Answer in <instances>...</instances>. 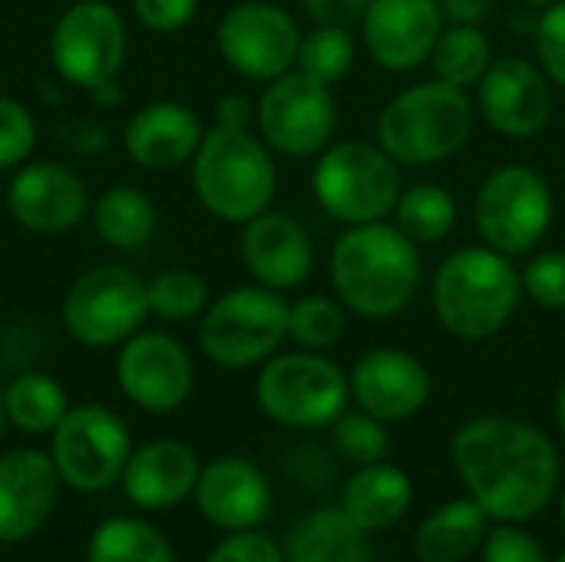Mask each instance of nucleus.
Instances as JSON below:
<instances>
[{
	"label": "nucleus",
	"mask_w": 565,
	"mask_h": 562,
	"mask_svg": "<svg viewBox=\"0 0 565 562\" xmlns=\"http://www.w3.org/2000/svg\"><path fill=\"white\" fill-rule=\"evenodd\" d=\"M450 457L473 500L500 523L536 517L559 487V454L553 441L526 421H467L454 434Z\"/></svg>",
	"instance_id": "nucleus-1"
},
{
	"label": "nucleus",
	"mask_w": 565,
	"mask_h": 562,
	"mask_svg": "<svg viewBox=\"0 0 565 562\" xmlns=\"http://www.w3.org/2000/svg\"><path fill=\"white\" fill-rule=\"evenodd\" d=\"M331 295L364 321L404 315L424 288L420 245L391 219L348 225L328 258Z\"/></svg>",
	"instance_id": "nucleus-2"
},
{
	"label": "nucleus",
	"mask_w": 565,
	"mask_h": 562,
	"mask_svg": "<svg viewBox=\"0 0 565 562\" xmlns=\"http://www.w3.org/2000/svg\"><path fill=\"white\" fill-rule=\"evenodd\" d=\"M430 301L440 328L457 341L497 338L523 305L520 268L510 255L490 245H463L450 252L430 285Z\"/></svg>",
	"instance_id": "nucleus-3"
},
{
	"label": "nucleus",
	"mask_w": 565,
	"mask_h": 562,
	"mask_svg": "<svg viewBox=\"0 0 565 562\" xmlns=\"http://www.w3.org/2000/svg\"><path fill=\"white\" fill-rule=\"evenodd\" d=\"M477 129V103L470 89L427 79L394 93L374 126V139L401 169H427L467 149Z\"/></svg>",
	"instance_id": "nucleus-4"
},
{
	"label": "nucleus",
	"mask_w": 565,
	"mask_h": 562,
	"mask_svg": "<svg viewBox=\"0 0 565 562\" xmlns=\"http://www.w3.org/2000/svg\"><path fill=\"white\" fill-rule=\"evenodd\" d=\"M189 166L202 209L218 222L245 225L275 202V152L255 129H228L212 123Z\"/></svg>",
	"instance_id": "nucleus-5"
},
{
	"label": "nucleus",
	"mask_w": 565,
	"mask_h": 562,
	"mask_svg": "<svg viewBox=\"0 0 565 562\" xmlns=\"http://www.w3.org/2000/svg\"><path fill=\"white\" fill-rule=\"evenodd\" d=\"M404 169L374 139H334L315 156L311 192L341 225H367L394 215L404 192Z\"/></svg>",
	"instance_id": "nucleus-6"
},
{
	"label": "nucleus",
	"mask_w": 565,
	"mask_h": 562,
	"mask_svg": "<svg viewBox=\"0 0 565 562\" xmlns=\"http://www.w3.org/2000/svg\"><path fill=\"white\" fill-rule=\"evenodd\" d=\"M288 298L258 282L212 298L199 318L202 354L228 371L255 368L288 341Z\"/></svg>",
	"instance_id": "nucleus-7"
},
{
	"label": "nucleus",
	"mask_w": 565,
	"mask_h": 562,
	"mask_svg": "<svg viewBox=\"0 0 565 562\" xmlns=\"http://www.w3.org/2000/svg\"><path fill=\"white\" fill-rule=\"evenodd\" d=\"M556 195L550 179L523 162L493 169L473 195V225L483 245L520 258L530 255L553 229Z\"/></svg>",
	"instance_id": "nucleus-8"
},
{
	"label": "nucleus",
	"mask_w": 565,
	"mask_h": 562,
	"mask_svg": "<svg viewBox=\"0 0 565 562\" xmlns=\"http://www.w3.org/2000/svg\"><path fill=\"white\" fill-rule=\"evenodd\" d=\"M258 407L285 427H331L351 401V381L324 351L271 354L255 381Z\"/></svg>",
	"instance_id": "nucleus-9"
},
{
	"label": "nucleus",
	"mask_w": 565,
	"mask_h": 562,
	"mask_svg": "<svg viewBox=\"0 0 565 562\" xmlns=\"http://www.w3.org/2000/svg\"><path fill=\"white\" fill-rule=\"evenodd\" d=\"M60 315L76 344L113 348L129 341L152 315L149 288L126 265H96L66 288Z\"/></svg>",
	"instance_id": "nucleus-10"
},
{
	"label": "nucleus",
	"mask_w": 565,
	"mask_h": 562,
	"mask_svg": "<svg viewBox=\"0 0 565 562\" xmlns=\"http://www.w3.org/2000/svg\"><path fill=\"white\" fill-rule=\"evenodd\" d=\"M255 129L275 156L315 159L334 142L338 99L328 83L301 70L265 83L255 103Z\"/></svg>",
	"instance_id": "nucleus-11"
},
{
	"label": "nucleus",
	"mask_w": 565,
	"mask_h": 562,
	"mask_svg": "<svg viewBox=\"0 0 565 562\" xmlns=\"http://www.w3.org/2000/svg\"><path fill=\"white\" fill-rule=\"evenodd\" d=\"M129 33L116 7L103 0L70 3L50 33V63L56 76L79 89L113 83L126 63Z\"/></svg>",
	"instance_id": "nucleus-12"
},
{
	"label": "nucleus",
	"mask_w": 565,
	"mask_h": 562,
	"mask_svg": "<svg viewBox=\"0 0 565 562\" xmlns=\"http://www.w3.org/2000/svg\"><path fill=\"white\" fill-rule=\"evenodd\" d=\"M215 46L228 70L252 83H271L295 70L301 50L298 20L271 0H238L215 26Z\"/></svg>",
	"instance_id": "nucleus-13"
},
{
	"label": "nucleus",
	"mask_w": 565,
	"mask_h": 562,
	"mask_svg": "<svg viewBox=\"0 0 565 562\" xmlns=\"http://www.w3.org/2000/svg\"><path fill=\"white\" fill-rule=\"evenodd\" d=\"M53 464L70 487L96 494L122 477L129 464V431L99 404L66 411L53 431Z\"/></svg>",
	"instance_id": "nucleus-14"
},
{
	"label": "nucleus",
	"mask_w": 565,
	"mask_h": 562,
	"mask_svg": "<svg viewBox=\"0 0 565 562\" xmlns=\"http://www.w3.org/2000/svg\"><path fill=\"white\" fill-rule=\"evenodd\" d=\"M550 76L536 60L526 56H497L487 76L477 83V116L503 139L526 142L536 139L556 109Z\"/></svg>",
	"instance_id": "nucleus-15"
},
{
	"label": "nucleus",
	"mask_w": 565,
	"mask_h": 562,
	"mask_svg": "<svg viewBox=\"0 0 565 562\" xmlns=\"http://www.w3.org/2000/svg\"><path fill=\"white\" fill-rule=\"evenodd\" d=\"M361 46L374 66L411 73L424 66L447 26L440 0H371L361 17Z\"/></svg>",
	"instance_id": "nucleus-16"
},
{
	"label": "nucleus",
	"mask_w": 565,
	"mask_h": 562,
	"mask_svg": "<svg viewBox=\"0 0 565 562\" xmlns=\"http://www.w3.org/2000/svg\"><path fill=\"white\" fill-rule=\"evenodd\" d=\"M116 381L136 407L149 414H169L192 394L195 371L182 341L166 331H136L129 341H122Z\"/></svg>",
	"instance_id": "nucleus-17"
},
{
	"label": "nucleus",
	"mask_w": 565,
	"mask_h": 562,
	"mask_svg": "<svg viewBox=\"0 0 565 562\" xmlns=\"http://www.w3.org/2000/svg\"><path fill=\"white\" fill-rule=\"evenodd\" d=\"M348 381L354 404L384 424L420 414L434 391L427 364L404 348H371L354 361Z\"/></svg>",
	"instance_id": "nucleus-18"
},
{
	"label": "nucleus",
	"mask_w": 565,
	"mask_h": 562,
	"mask_svg": "<svg viewBox=\"0 0 565 562\" xmlns=\"http://www.w3.org/2000/svg\"><path fill=\"white\" fill-rule=\"evenodd\" d=\"M7 209L26 232L63 235L89 215V192L70 166L26 162L7 189Z\"/></svg>",
	"instance_id": "nucleus-19"
},
{
	"label": "nucleus",
	"mask_w": 565,
	"mask_h": 562,
	"mask_svg": "<svg viewBox=\"0 0 565 562\" xmlns=\"http://www.w3.org/2000/svg\"><path fill=\"white\" fill-rule=\"evenodd\" d=\"M242 265L252 282L271 291H295L315 272V242L308 229L285 212H262L242 225Z\"/></svg>",
	"instance_id": "nucleus-20"
},
{
	"label": "nucleus",
	"mask_w": 565,
	"mask_h": 562,
	"mask_svg": "<svg viewBox=\"0 0 565 562\" xmlns=\"http://www.w3.org/2000/svg\"><path fill=\"white\" fill-rule=\"evenodd\" d=\"M202 136H205V123L192 106L175 99H156L129 116L122 142L136 166L152 172H169L192 162Z\"/></svg>",
	"instance_id": "nucleus-21"
},
{
	"label": "nucleus",
	"mask_w": 565,
	"mask_h": 562,
	"mask_svg": "<svg viewBox=\"0 0 565 562\" xmlns=\"http://www.w3.org/2000/svg\"><path fill=\"white\" fill-rule=\"evenodd\" d=\"M56 464L40 450L0 457V543L33 537L56 503Z\"/></svg>",
	"instance_id": "nucleus-22"
},
{
	"label": "nucleus",
	"mask_w": 565,
	"mask_h": 562,
	"mask_svg": "<svg viewBox=\"0 0 565 562\" xmlns=\"http://www.w3.org/2000/svg\"><path fill=\"white\" fill-rule=\"evenodd\" d=\"M195 500L199 510L225 530H255L268 510H271V490L265 474L242 460V457H222L212 460L199 480H195Z\"/></svg>",
	"instance_id": "nucleus-23"
},
{
	"label": "nucleus",
	"mask_w": 565,
	"mask_h": 562,
	"mask_svg": "<svg viewBox=\"0 0 565 562\" xmlns=\"http://www.w3.org/2000/svg\"><path fill=\"white\" fill-rule=\"evenodd\" d=\"M202 467L192 447L179 441H156L136 450L122 470L126 494L142 510H166L182 503L199 480Z\"/></svg>",
	"instance_id": "nucleus-24"
},
{
	"label": "nucleus",
	"mask_w": 565,
	"mask_h": 562,
	"mask_svg": "<svg viewBox=\"0 0 565 562\" xmlns=\"http://www.w3.org/2000/svg\"><path fill=\"white\" fill-rule=\"evenodd\" d=\"M414 484L394 464H367L348 484L341 497V510L367 533L391 530L411 510Z\"/></svg>",
	"instance_id": "nucleus-25"
},
{
	"label": "nucleus",
	"mask_w": 565,
	"mask_h": 562,
	"mask_svg": "<svg viewBox=\"0 0 565 562\" xmlns=\"http://www.w3.org/2000/svg\"><path fill=\"white\" fill-rule=\"evenodd\" d=\"M285 562H374L367 530H361L341 507L308 513L285 543Z\"/></svg>",
	"instance_id": "nucleus-26"
},
{
	"label": "nucleus",
	"mask_w": 565,
	"mask_h": 562,
	"mask_svg": "<svg viewBox=\"0 0 565 562\" xmlns=\"http://www.w3.org/2000/svg\"><path fill=\"white\" fill-rule=\"evenodd\" d=\"M487 540V513L477 500H457L434 510L417 530L420 562H460Z\"/></svg>",
	"instance_id": "nucleus-27"
},
{
	"label": "nucleus",
	"mask_w": 565,
	"mask_h": 562,
	"mask_svg": "<svg viewBox=\"0 0 565 562\" xmlns=\"http://www.w3.org/2000/svg\"><path fill=\"white\" fill-rule=\"evenodd\" d=\"M89 219H93L96 235L106 245L132 252V248H142L152 238L159 212H156V202L142 189L113 185L89 205Z\"/></svg>",
	"instance_id": "nucleus-28"
},
{
	"label": "nucleus",
	"mask_w": 565,
	"mask_h": 562,
	"mask_svg": "<svg viewBox=\"0 0 565 562\" xmlns=\"http://www.w3.org/2000/svg\"><path fill=\"white\" fill-rule=\"evenodd\" d=\"M493 60V43L480 23H447L427 63L437 79L460 89H477Z\"/></svg>",
	"instance_id": "nucleus-29"
},
{
	"label": "nucleus",
	"mask_w": 565,
	"mask_h": 562,
	"mask_svg": "<svg viewBox=\"0 0 565 562\" xmlns=\"http://www.w3.org/2000/svg\"><path fill=\"white\" fill-rule=\"evenodd\" d=\"M391 222L411 242H417L424 248V245H437L454 235V229L460 222V205L450 189H444L437 182H417L401 192Z\"/></svg>",
	"instance_id": "nucleus-30"
},
{
	"label": "nucleus",
	"mask_w": 565,
	"mask_h": 562,
	"mask_svg": "<svg viewBox=\"0 0 565 562\" xmlns=\"http://www.w3.org/2000/svg\"><path fill=\"white\" fill-rule=\"evenodd\" d=\"M3 411L7 421L26 434H50L66 417V394L63 388L46 374H20L3 391Z\"/></svg>",
	"instance_id": "nucleus-31"
},
{
	"label": "nucleus",
	"mask_w": 565,
	"mask_h": 562,
	"mask_svg": "<svg viewBox=\"0 0 565 562\" xmlns=\"http://www.w3.org/2000/svg\"><path fill=\"white\" fill-rule=\"evenodd\" d=\"M89 562H175L169 540L139 520L116 517L89 540Z\"/></svg>",
	"instance_id": "nucleus-32"
},
{
	"label": "nucleus",
	"mask_w": 565,
	"mask_h": 562,
	"mask_svg": "<svg viewBox=\"0 0 565 562\" xmlns=\"http://www.w3.org/2000/svg\"><path fill=\"white\" fill-rule=\"evenodd\" d=\"M358 60V40L351 26H334V23H315L308 33H301V50L295 70L308 73L318 83H341Z\"/></svg>",
	"instance_id": "nucleus-33"
},
{
	"label": "nucleus",
	"mask_w": 565,
	"mask_h": 562,
	"mask_svg": "<svg viewBox=\"0 0 565 562\" xmlns=\"http://www.w3.org/2000/svg\"><path fill=\"white\" fill-rule=\"evenodd\" d=\"M146 288H149V311L169 325L202 318L212 301L209 282L192 268H166L152 282H146Z\"/></svg>",
	"instance_id": "nucleus-34"
},
{
	"label": "nucleus",
	"mask_w": 565,
	"mask_h": 562,
	"mask_svg": "<svg viewBox=\"0 0 565 562\" xmlns=\"http://www.w3.org/2000/svg\"><path fill=\"white\" fill-rule=\"evenodd\" d=\"M348 308L334 295H305L288 305V341L305 351H328L341 341Z\"/></svg>",
	"instance_id": "nucleus-35"
},
{
	"label": "nucleus",
	"mask_w": 565,
	"mask_h": 562,
	"mask_svg": "<svg viewBox=\"0 0 565 562\" xmlns=\"http://www.w3.org/2000/svg\"><path fill=\"white\" fill-rule=\"evenodd\" d=\"M331 444L344 460H351L358 467L381 464L387 454V427H384V421L364 414L361 407H358V414L344 411L331 424Z\"/></svg>",
	"instance_id": "nucleus-36"
},
{
	"label": "nucleus",
	"mask_w": 565,
	"mask_h": 562,
	"mask_svg": "<svg viewBox=\"0 0 565 562\" xmlns=\"http://www.w3.org/2000/svg\"><path fill=\"white\" fill-rule=\"evenodd\" d=\"M523 298L546 311H565V248H546L520 268Z\"/></svg>",
	"instance_id": "nucleus-37"
},
{
	"label": "nucleus",
	"mask_w": 565,
	"mask_h": 562,
	"mask_svg": "<svg viewBox=\"0 0 565 562\" xmlns=\"http://www.w3.org/2000/svg\"><path fill=\"white\" fill-rule=\"evenodd\" d=\"M33 146H36L33 113L13 96H0V172L23 166Z\"/></svg>",
	"instance_id": "nucleus-38"
},
{
	"label": "nucleus",
	"mask_w": 565,
	"mask_h": 562,
	"mask_svg": "<svg viewBox=\"0 0 565 562\" xmlns=\"http://www.w3.org/2000/svg\"><path fill=\"white\" fill-rule=\"evenodd\" d=\"M533 50L550 83L565 89V0L540 10V17L533 20Z\"/></svg>",
	"instance_id": "nucleus-39"
},
{
	"label": "nucleus",
	"mask_w": 565,
	"mask_h": 562,
	"mask_svg": "<svg viewBox=\"0 0 565 562\" xmlns=\"http://www.w3.org/2000/svg\"><path fill=\"white\" fill-rule=\"evenodd\" d=\"M483 562H546V553L530 533L503 523V527L487 533Z\"/></svg>",
	"instance_id": "nucleus-40"
},
{
	"label": "nucleus",
	"mask_w": 565,
	"mask_h": 562,
	"mask_svg": "<svg viewBox=\"0 0 565 562\" xmlns=\"http://www.w3.org/2000/svg\"><path fill=\"white\" fill-rule=\"evenodd\" d=\"M136 20L152 33H175L192 23L199 0H132Z\"/></svg>",
	"instance_id": "nucleus-41"
},
{
	"label": "nucleus",
	"mask_w": 565,
	"mask_h": 562,
	"mask_svg": "<svg viewBox=\"0 0 565 562\" xmlns=\"http://www.w3.org/2000/svg\"><path fill=\"white\" fill-rule=\"evenodd\" d=\"M209 562H285V553L275 547V540L252 530H238L235 537L215 547Z\"/></svg>",
	"instance_id": "nucleus-42"
},
{
	"label": "nucleus",
	"mask_w": 565,
	"mask_h": 562,
	"mask_svg": "<svg viewBox=\"0 0 565 562\" xmlns=\"http://www.w3.org/2000/svg\"><path fill=\"white\" fill-rule=\"evenodd\" d=\"M371 0H301L305 13L315 23H334V26H354L361 23Z\"/></svg>",
	"instance_id": "nucleus-43"
},
{
	"label": "nucleus",
	"mask_w": 565,
	"mask_h": 562,
	"mask_svg": "<svg viewBox=\"0 0 565 562\" xmlns=\"http://www.w3.org/2000/svg\"><path fill=\"white\" fill-rule=\"evenodd\" d=\"M215 126L228 129H252L255 126V103L248 96L228 93L215 103Z\"/></svg>",
	"instance_id": "nucleus-44"
},
{
	"label": "nucleus",
	"mask_w": 565,
	"mask_h": 562,
	"mask_svg": "<svg viewBox=\"0 0 565 562\" xmlns=\"http://www.w3.org/2000/svg\"><path fill=\"white\" fill-rule=\"evenodd\" d=\"M493 0H440L447 23H480L490 13Z\"/></svg>",
	"instance_id": "nucleus-45"
},
{
	"label": "nucleus",
	"mask_w": 565,
	"mask_h": 562,
	"mask_svg": "<svg viewBox=\"0 0 565 562\" xmlns=\"http://www.w3.org/2000/svg\"><path fill=\"white\" fill-rule=\"evenodd\" d=\"M89 96H93L96 103H103V106H116V103L122 99V89H119V83L113 79V83H103V86L89 89Z\"/></svg>",
	"instance_id": "nucleus-46"
},
{
	"label": "nucleus",
	"mask_w": 565,
	"mask_h": 562,
	"mask_svg": "<svg viewBox=\"0 0 565 562\" xmlns=\"http://www.w3.org/2000/svg\"><path fill=\"white\" fill-rule=\"evenodd\" d=\"M556 421H559V431H563L565 437V381L563 388H559V397H556Z\"/></svg>",
	"instance_id": "nucleus-47"
},
{
	"label": "nucleus",
	"mask_w": 565,
	"mask_h": 562,
	"mask_svg": "<svg viewBox=\"0 0 565 562\" xmlns=\"http://www.w3.org/2000/svg\"><path fill=\"white\" fill-rule=\"evenodd\" d=\"M526 7H533V10H546V7H553V3H559V0H523Z\"/></svg>",
	"instance_id": "nucleus-48"
},
{
	"label": "nucleus",
	"mask_w": 565,
	"mask_h": 562,
	"mask_svg": "<svg viewBox=\"0 0 565 562\" xmlns=\"http://www.w3.org/2000/svg\"><path fill=\"white\" fill-rule=\"evenodd\" d=\"M3 421H7V411H3V391H0V431H3Z\"/></svg>",
	"instance_id": "nucleus-49"
},
{
	"label": "nucleus",
	"mask_w": 565,
	"mask_h": 562,
	"mask_svg": "<svg viewBox=\"0 0 565 562\" xmlns=\"http://www.w3.org/2000/svg\"><path fill=\"white\" fill-rule=\"evenodd\" d=\"M563 527H565V494H563Z\"/></svg>",
	"instance_id": "nucleus-50"
},
{
	"label": "nucleus",
	"mask_w": 565,
	"mask_h": 562,
	"mask_svg": "<svg viewBox=\"0 0 565 562\" xmlns=\"http://www.w3.org/2000/svg\"><path fill=\"white\" fill-rule=\"evenodd\" d=\"M556 562H565V553H563V556H559V560H556Z\"/></svg>",
	"instance_id": "nucleus-51"
},
{
	"label": "nucleus",
	"mask_w": 565,
	"mask_h": 562,
	"mask_svg": "<svg viewBox=\"0 0 565 562\" xmlns=\"http://www.w3.org/2000/svg\"><path fill=\"white\" fill-rule=\"evenodd\" d=\"M70 3H76V0H70Z\"/></svg>",
	"instance_id": "nucleus-52"
}]
</instances>
